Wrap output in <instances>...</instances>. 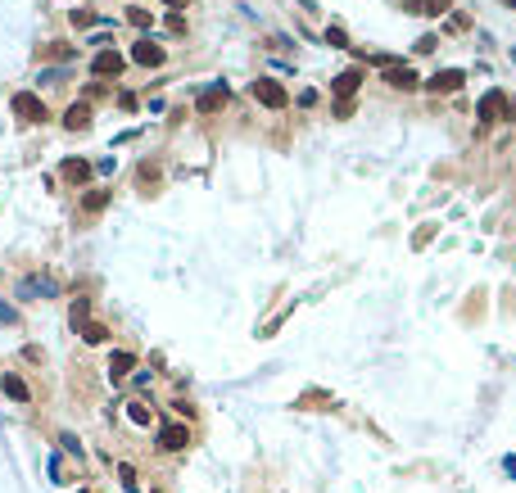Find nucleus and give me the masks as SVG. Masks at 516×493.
Instances as JSON below:
<instances>
[{"mask_svg":"<svg viewBox=\"0 0 516 493\" xmlns=\"http://www.w3.org/2000/svg\"><path fill=\"white\" fill-rule=\"evenodd\" d=\"M250 91H254V100H258V104H267V109H285V104H290V91H285V86L276 82V77H258Z\"/></svg>","mask_w":516,"mask_h":493,"instance_id":"1","label":"nucleus"},{"mask_svg":"<svg viewBox=\"0 0 516 493\" xmlns=\"http://www.w3.org/2000/svg\"><path fill=\"white\" fill-rule=\"evenodd\" d=\"M9 109H14V118H23V122H45V100L32 95V91H18L14 100H9Z\"/></svg>","mask_w":516,"mask_h":493,"instance_id":"2","label":"nucleus"},{"mask_svg":"<svg viewBox=\"0 0 516 493\" xmlns=\"http://www.w3.org/2000/svg\"><path fill=\"white\" fill-rule=\"evenodd\" d=\"M508 113V91H485L480 104H475V118L480 122H499Z\"/></svg>","mask_w":516,"mask_h":493,"instance_id":"3","label":"nucleus"},{"mask_svg":"<svg viewBox=\"0 0 516 493\" xmlns=\"http://www.w3.org/2000/svg\"><path fill=\"white\" fill-rule=\"evenodd\" d=\"M227 95H231V91H227V82H208L204 91L195 95V113H217L227 104Z\"/></svg>","mask_w":516,"mask_h":493,"instance_id":"4","label":"nucleus"},{"mask_svg":"<svg viewBox=\"0 0 516 493\" xmlns=\"http://www.w3.org/2000/svg\"><path fill=\"white\" fill-rule=\"evenodd\" d=\"M131 64H141V69H159V64H164V45L150 41V36H141V41L131 45Z\"/></svg>","mask_w":516,"mask_h":493,"instance_id":"5","label":"nucleus"},{"mask_svg":"<svg viewBox=\"0 0 516 493\" xmlns=\"http://www.w3.org/2000/svg\"><path fill=\"white\" fill-rule=\"evenodd\" d=\"M190 443V430L181 421H172V425H159V448L164 452H181Z\"/></svg>","mask_w":516,"mask_h":493,"instance_id":"6","label":"nucleus"},{"mask_svg":"<svg viewBox=\"0 0 516 493\" xmlns=\"http://www.w3.org/2000/svg\"><path fill=\"white\" fill-rule=\"evenodd\" d=\"M122 69H127V59H122L118 50H100V55L91 59V73H95V77H118Z\"/></svg>","mask_w":516,"mask_h":493,"instance_id":"7","label":"nucleus"},{"mask_svg":"<svg viewBox=\"0 0 516 493\" xmlns=\"http://www.w3.org/2000/svg\"><path fill=\"white\" fill-rule=\"evenodd\" d=\"M462 82H466V73H462V69H439V73L430 77L426 86H430V91H435V95H453V91H457V86H462Z\"/></svg>","mask_w":516,"mask_h":493,"instance_id":"8","label":"nucleus"},{"mask_svg":"<svg viewBox=\"0 0 516 493\" xmlns=\"http://www.w3.org/2000/svg\"><path fill=\"white\" fill-rule=\"evenodd\" d=\"M358 86H362V69H344L340 77H331V95H336V100H353Z\"/></svg>","mask_w":516,"mask_h":493,"instance_id":"9","label":"nucleus"},{"mask_svg":"<svg viewBox=\"0 0 516 493\" xmlns=\"http://www.w3.org/2000/svg\"><path fill=\"white\" fill-rule=\"evenodd\" d=\"M380 82L394 86V91H417V86H422V82H417V73L408 69V64H394V69H385V77H380Z\"/></svg>","mask_w":516,"mask_h":493,"instance_id":"10","label":"nucleus"},{"mask_svg":"<svg viewBox=\"0 0 516 493\" xmlns=\"http://www.w3.org/2000/svg\"><path fill=\"white\" fill-rule=\"evenodd\" d=\"M18 294H23V299H55V294H59V285L45 281V276H27V281L18 285Z\"/></svg>","mask_w":516,"mask_h":493,"instance_id":"11","label":"nucleus"},{"mask_svg":"<svg viewBox=\"0 0 516 493\" xmlns=\"http://www.w3.org/2000/svg\"><path fill=\"white\" fill-rule=\"evenodd\" d=\"M64 127H69V131H86V127H91V104H86V100L69 104V109H64Z\"/></svg>","mask_w":516,"mask_h":493,"instance_id":"12","label":"nucleus"},{"mask_svg":"<svg viewBox=\"0 0 516 493\" xmlns=\"http://www.w3.org/2000/svg\"><path fill=\"white\" fill-rule=\"evenodd\" d=\"M0 390H5V399H14V403H27V399H32V390L23 385V376H14V371L0 376Z\"/></svg>","mask_w":516,"mask_h":493,"instance_id":"13","label":"nucleus"},{"mask_svg":"<svg viewBox=\"0 0 516 493\" xmlns=\"http://www.w3.org/2000/svg\"><path fill=\"white\" fill-rule=\"evenodd\" d=\"M127 371H136V353H131V349H113V357H109V376H113V380H122Z\"/></svg>","mask_w":516,"mask_h":493,"instance_id":"14","label":"nucleus"},{"mask_svg":"<svg viewBox=\"0 0 516 493\" xmlns=\"http://www.w3.org/2000/svg\"><path fill=\"white\" fill-rule=\"evenodd\" d=\"M59 172H64V181L82 186V181H91V172H95V168H91L86 159H64V168H59Z\"/></svg>","mask_w":516,"mask_h":493,"instance_id":"15","label":"nucleus"},{"mask_svg":"<svg viewBox=\"0 0 516 493\" xmlns=\"http://www.w3.org/2000/svg\"><path fill=\"white\" fill-rule=\"evenodd\" d=\"M78 335H82L86 344H104V340H109V326H104V322H91V317H86V322L78 326Z\"/></svg>","mask_w":516,"mask_h":493,"instance_id":"16","label":"nucleus"},{"mask_svg":"<svg viewBox=\"0 0 516 493\" xmlns=\"http://www.w3.org/2000/svg\"><path fill=\"white\" fill-rule=\"evenodd\" d=\"M109 199H113V190H91V195L82 199V213H91V217H95V213L109 208Z\"/></svg>","mask_w":516,"mask_h":493,"instance_id":"17","label":"nucleus"},{"mask_svg":"<svg viewBox=\"0 0 516 493\" xmlns=\"http://www.w3.org/2000/svg\"><path fill=\"white\" fill-rule=\"evenodd\" d=\"M127 23L145 32V27H155V14H150V9H141V5H127Z\"/></svg>","mask_w":516,"mask_h":493,"instance_id":"18","label":"nucleus"},{"mask_svg":"<svg viewBox=\"0 0 516 493\" xmlns=\"http://www.w3.org/2000/svg\"><path fill=\"white\" fill-rule=\"evenodd\" d=\"M69 23H73V27H78V32H82V27H95V23H109V18H95V14H91V9H73V14H69Z\"/></svg>","mask_w":516,"mask_h":493,"instance_id":"19","label":"nucleus"},{"mask_svg":"<svg viewBox=\"0 0 516 493\" xmlns=\"http://www.w3.org/2000/svg\"><path fill=\"white\" fill-rule=\"evenodd\" d=\"M86 317H91V299H73V308H69V322H73V326H82Z\"/></svg>","mask_w":516,"mask_h":493,"instance_id":"20","label":"nucleus"},{"mask_svg":"<svg viewBox=\"0 0 516 493\" xmlns=\"http://www.w3.org/2000/svg\"><path fill=\"white\" fill-rule=\"evenodd\" d=\"M127 417H131V425H150V408L145 403H127Z\"/></svg>","mask_w":516,"mask_h":493,"instance_id":"21","label":"nucleus"},{"mask_svg":"<svg viewBox=\"0 0 516 493\" xmlns=\"http://www.w3.org/2000/svg\"><path fill=\"white\" fill-rule=\"evenodd\" d=\"M41 55H45V59H73V50H69V45H59V41H50Z\"/></svg>","mask_w":516,"mask_h":493,"instance_id":"22","label":"nucleus"},{"mask_svg":"<svg viewBox=\"0 0 516 493\" xmlns=\"http://www.w3.org/2000/svg\"><path fill=\"white\" fill-rule=\"evenodd\" d=\"M327 45H336V50H344V45H349V36H344V27H327Z\"/></svg>","mask_w":516,"mask_h":493,"instance_id":"23","label":"nucleus"},{"mask_svg":"<svg viewBox=\"0 0 516 493\" xmlns=\"http://www.w3.org/2000/svg\"><path fill=\"white\" fill-rule=\"evenodd\" d=\"M399 9H403V14H430V0H403Z\"/></svg>","mask_w":516,"mask_h":493,"instance_id":"24","label":"nucleus"},{"mask_svg":"<svg viewBox=\"0 0 516 493\" xmlns=\"http://www.w3.org/2000/svg\"><path fill=\"white\" fill-rule=\"evenodd\" d=\"M59 443H64V452H73V457H82V443H78V434H59Z\"/></svg>","mask_w":516,"mask_h":493,"instance_id":"25","label":"nucleus"},{"mask_svg":"<svg viewBox=\"0 0 516 493\" xmlns=\"http://www.w3.org/2000/svg\"><path fill=\"white\" fill-rule=\"evenodd\" d=\"M168 32H172V36L186 32V14H168Z\"/></svg>","mask_w":516,"mask_h":493,"instance_id":"26","label":"nucleus"},{"mask_svg":"<svg viewBox=\"0 0 516 493\" xmlns=\"http://www.w3.org/2000/svg\"><path fill=\"white\" fill-rule=\"evenodd\" d=\"M448 27H453V32H466V27H471V18H466V14H453V18H448Z\"/></svg>","mask_w":516,"mask_h":493,"instance_id":"27","label":"nucleus"},{"mask_svg":"<svg viewBox=\"0 0 516 493\" xmlns=\"http://www.w3.org/2000/svg\"><path fill=\"white\" fill-rule=\"evenodd\" d=\"M435 45H439V41H435V36H422V41H417V45H413V50H417V55H430V50H435Z\"/></svg>","mask_w":516,"mask_h":493,"instance_id":"28","label":"nucleus"},{"mask_svg":"<svg viewBox=\"0 0 516 493\" xmlns=\"http://www.w3.org/2000/svg\"><path fill=\"white\" fill-rule=\"evenodd\" d=\"M0 322H18V313H14V308L5 303V299H0Z\"/></svg>","mask_w":516,"mask_h":493,"instance_id":"29","label":"nucleus"},{"mask_svg":"<svg viewBox=\"0 0 516 493\" xmlns=\"http://www.w3.org/2000/svg\"><path fill=\"white\" fill-rule=\"evenodd\" d=\"M448 5H453V0H430V14H435V18L448 14Z\"/></svg>","mask_w":516,"mask_h":493,"instance_id":"30","label":"nucleus"},{"mask_svg":"<svg viewBox=\"0 0 516 493\" xmlns=\"http://www.w3.org/2000/svg\"><path fill=\"white\" fill-rule=\"evenodd\" d=\"M508 113H512V118H516V95H508Z\"/></svg>","mask_w":516,"mask_h":493,"instance_id":"31","label":"nucleus"},{"mask_svg":"<svg viewBox=\"0 0 516 493\" xmlns=\"http://www.w3.org/2000/svg\"><path fill=\"white\" fill-rule=\"evenodd\" d=\"M503 466H508V471H512V476H516V457H508V462H503Z\"/></svg>","mask_w":516,"mask_h":493,"instance_id":"32","label":"nucleus"},{"mask_svg":"<svg viewBox=\"0 0 516 493\" xmlns=\"http://www.w3.org/2000/svg\"><path fill=\"white\" fill-rule=\"evenodd\" d=\"M164 5H172V9H181V5H186V0H164Z\"/></svg>","mask_w":516,"mask_h":493,"instance_id":"33","label":"nucleus"},{"mask_svg":"<svg viewBox=\"0 0 516 493\" xmlns=\"http://www.w3.org/2000/svg\"><path fill=\"white\" fill-rule=\"evenodd\" d=\"M503 5H512V9H516V0H503Z\"/></svg>","mask_w":516,"mask_h":493,"instance_id":"34","label":"nucleus"},{"mask_svg":"<svg viewBox=\"0 0 516 493\" xmlns=\"http://www.w3.org/2000/svg\"><path fill=\"white\" fill-rule=\"evenodd\" d=\"M82 493H91V489H82Z\"/></svg>","mask_w":516,"mask_h":493,"instance_id":"35","label":"nucleus"}]
</instances>
